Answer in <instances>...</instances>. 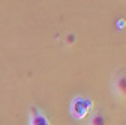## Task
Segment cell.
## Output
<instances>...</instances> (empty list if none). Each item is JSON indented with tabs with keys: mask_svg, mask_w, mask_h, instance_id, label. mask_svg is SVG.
<instances>
[{
	"mask_svg": "<svg viewBox=\"0 0 126 125\" xmlns=\"http://www.w3.org/2000/svg\"><path fill=\"white\" fill-rule=\"evenodd\" d=\"M92 107V103L86 98H75L71 104V113L75 119H83L87 116Z\"/></svg>",
	"mask_w": 126,
	"mask_h": 125,
	"instance_id": "6da1fadb",
	"label": "cell"
},
{
	"mask_svg": "<svg viewBox=\"0 0 126 125\" xmlns=\"http://www.w3.org/2000/svg\"><path fill=\"white\" fill-rule=\"evenodd\" d=\"M114 89H116V93L120 98L126 100V75H119L117 77L116 82H114Z\"/></svg>",
	"mask_w": 126,
	"mask_h": 125,
	"instance_id": "3957f363",
	"label": "cell"
},
{
	"mask_svg": "<svg viewBox=\"0 0 126 125\" xmlns=\"http://www.w3.org/2000/svg\"><path fill=\"white\" fill-rule=\"evenodd\" d=\"M90 125H107V121H105V118H104L102 115L96 113L94 116H92V119H90Z\"/></svg>",
	"mask_w": 126,
	"mask_h": 125,
	"instance_id": "277c9868",
	"label": "cell"
},
{
	"mask_svg": "<svg viewBox=\"0 0 126 125\" xmlns=\"http://www.w3.org/2000/svg\"><path fill=\"white\" fill-rule=\"evenodd\" d=\"M74 42H75V35H72V33L68 35V36H66V44H68V45H72Z\"/></svg>",
	"mask_w": 126,
	"mask_h": 125,
	"instance_id": "5b68a950",
	"label": "cell"
},
{
	"mask_svg": "<svg viewBox=\"0 0 126 125\" xmlns=\"http://www.w3.org/2000/svg\"><path fill=\"white\" fill-rule=\"evenodd\" d=\"M30 125H50V121L44 113L39 112L38 107L30 108Z\"/></svg>",
	"mask_w": 126,
	"mask_h": 125,
	"instance_id": "7a4b0ae2",
	"label": "cell"
}]
</instances>
